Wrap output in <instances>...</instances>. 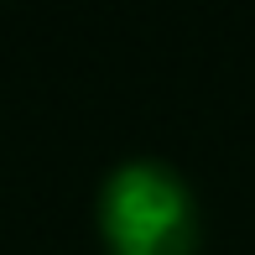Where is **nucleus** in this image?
<instances>
[{
    "mask_svg": "<svg viewBox=\"0 0 255 255\" xmlns=\"http://www.w3.org/2000/svg\"><path fill=\"white\" fill-rule=\"evenodd\" d=\"M94 224L110 255H198L203 203L167 156H125L104 172Z\"/></svg>",
    "mask_w": 255,
    "mask_h": 255,
    "instance_id": "nucleus-1",
    "label": "nucleus"
}]
</instances>
